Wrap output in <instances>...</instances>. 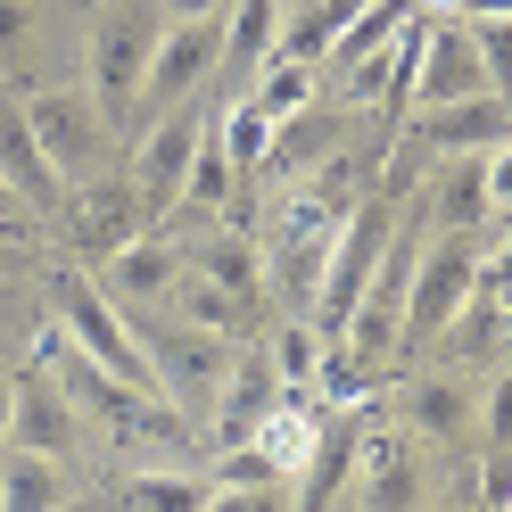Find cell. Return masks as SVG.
I'll return each mask as SVG.
<instances>
[{"label": "cell", "instance_id": "obj_1", "mask_svg": "<svg viewBox=\"0 0 512 512\" xmlns=\"http://www.w3.org/2000/svg\"><path fill=\"white\" fill-rule=\"evenodd\" d=\"M157 34H166L157 0H116V9L91 25V83H83V100L100 108L108 141H133V91H141V75H149Z\"/></svg>", "mask_w": 512, "mask_h": 512}, {"label": "cell", "instance_id": "obj_2", "mask_svg": "<svg viewBox=\"0 0 512 512\" xmlns=\"http://www.w3.org/2000/svg\"><path fill=\"white\" fill-rule=\"evenodd\" d=\"M34 364H50V380H58V389H67L75 405H91L108 430H124V438H182V413H174L166 397L124 389V380H116V372H100V364H91V356H83V347H75L67 331H58V323L42 331Z\"/></svg>", "mask_w": 512, "mask_h": 512}, {"label": "cell", "instance_id": "obj_3", "mask_svg": "<svg viewBox=\"0 0 512 512\" xmlns=\"http://www.w3.org/2000/svg\"><path fill=\"white\" fill-rule=\"evenodd\" d=\"M50 306H58V331H67L100 372H116L124 389L166 397V380H157L149 347H133V331H124V314H116V298L100 290V281H83V273H50ZM166 405H174V397H166Z\"/></svg>", "mask_w": 512, "mask_h": 512}, {"label": "cell", "instance_id": "obj_4", "mask_svg": "<svg viewBox=\"0 0 512 512\" xmlns=\"http://www.w3.org/2000/svg\"><path fill=\"white\" fill-rule=\"evenodd\" d=\"M479 273V232H438L422 256H413V281H405V314H397V347H430L446 331V314L463 306Z\"/></svg>", "mask_w": 512, "mask_h": 512}, {"label": "cell", "instance_id": "obj_5", "mask_svg": "<svg viewBox=\"0 0 512 512\" xmlns=\"http://www.w3.org/2000/svg\"><path fill=\"white\" fill-rule=\"evenodd\" d=\"M207 124H215V116H207L199 100H182V108H166L157 124H141V133H133V174H124V182L141 190L149 223H157V215H174V199H182V174H190V157H199Z\"/></svg>", "mask_w": 512, "mask_h": 512}, {"label": "cell", "instance_id": "obj_6", "mask_svg": "<svg viewBox=\"0 0 512 512\" xmlns=\"http://www.w3.org/2000/svg\"><path fill=\"white\" fill-rule=\"evenodd\" d=\"M58 223H67L75 256H91V265H108L124 240L157 232L149 207H141V190L124 182V174H83V182H67V215H58Z\"/></svg>", "mask_w": 512, "mask_h": 512}, {"label": "cell", "instance_id": "obj_7", "mask_svg": "<svg viewBox=\"0 0 512 512\" xmlns=\"http://www.w3.org/2000/svg\"><path fill=\"white\" fill-rule=\"evenodd\" d=\"M347 496H356L364 512H413L422 504V438H413L405 422H364Z\"/></svg>", "mask_w": 512, "mask_h": 512}, {"label": "cell", "instance_id": "obj_8", "mask_svg": "<svg viewBox=\"0 0 512 512\" xmlns=\"http://www.w3.org/2000/svg\"><path fill=\"white\" fill-rule=\"evenodd\" d=\"M504 298H512V265H504V232H496V248L479 256V273H471V290H463V306L446 314V331H438V347L455 364H504Z\"/></svg>", "mask_w": 512, "mask_h": 512}, {"label": "cell", "instance_id": "obj_9", "mask_svg": "<svg viewBox=\"0 0 512 512\" xmlns=\"http://www.w3.org/2000/svg\"><path fill=\"white\" fill-rule=\"evenodd\" d=\"M25 133L42 141V157H50V174L58 182H83L91 166H100V141H108V124H100V108L83 100V91H25Z\"/></svg>", "mask_w": 512, "mask_h": 512}, {"label": "cell", "instance_id": "obj_10", "mask_svg": "<svg viewBox=\"0 0 512 512\" xmlns=\"http://www.w3.org/2000/svg\"><path fill=\"white\" fill-rule=\"evenodd\" d=\"M9 389H17L9 446H25V455H50V463H75V446H83V413H75V397L50 380V364L9 372Z\"/></svg>", "mask_w": 512, "mask_h": 512}, {"label": "cell", "instance_id": "obj_11", "mask_svg": "<svg viewBox=\"0 0 512 512\" xmlns=\"http://www.w3.org/2000/svg\"><path fill=\"white\" fill-rule=\"evenodd\" d=\"M364 422H372L364 405H356V413H323V422H314V446H306V463H298V496H290V512H331V504L347 496Z\"/></svg>", "mask_w": 512, "mask_h": 512}, {"label": "cell", "instance_id": "obj_12", "mask_svg": "<svg viewBox=\"0 0 512 512\" xmlns=\"http://www.w3.org/2000/svg\"><path fill=\"white\" fill-rule=\"evenodd\" d=\"M405 141H422L430 157L496 149V141H504V91H471V100H446V108H413Z\"/></svg>", "mask_w": 512, "mask_h": 512}, {"label": "cell", "instance_id": "obj_13", "mask_svg": "<svg viewBox=\"0 0 512 512\" xmlns=\"http://www.w3.org/2000/svg\"><path fill=\"white\" fill-rule=\"evenodd\" d=\"M471 91H496L488 67L463 25H430L422 34V58H413V108H446V100H471Z\"/></svg>", "mask_w": 512, "mask_h": 512}, {"label": "cell", "instance_id": "obj_14", "mask_svg": "<svg viewBox=\"0 0 512 512\" xmlns=\"http://www.w3.org/2000/svg\"><path fill=\"white\" fill-rule=\"evenodd\" d=\"M149 364H157V380H166L174 405H215L223 364H232V339H215V331H166Z\"/></svg>", "mask_w": 512, "mask_h": 512}, {"label": "cell", "instance_id": "obj_15", "mask_svg": "<svg viewBox=\"0 0 512 512\" xmlns=\"http://www.w3.org/2000/svg\"><path fill=\"white\" fill-rule=\"evenodd\" d=\"M0 182H9V190H17V199L34 207L42 223L67 215V182L50 174V157H42V141H34V133H25L17 100H0Z\"/></svg>", "mask_w": 512, "mask_h": 512}, {"label": "cell", "instance_id": "obj_16", "mask_svg": "<svg viewBox=\"0 0 512 512\" xmlns=\"http://www.w3.org/2000/svg\"><path fill=\"white\" fill-rule=\"evenodd\" d=\"M281 397V372L265 356V339L256 347H232V364H223V389H215V413H223V446L256 430V413H265Z\"/></svg>", "mask_w": 512, "mask_h": 512}, {"label": "cell", "instance_id": "obj_17", "mask_svg": "<svg viewBox=\"0 0 512 512\" xmlns=\"http://www.w3.org/2000/svg\"><path fill=\"white\" fill-rule=\"evenodd\" d=\"M397 405H405L397 422H405L413 438H438V446L471 438V422H479V397L463 389V380H446V372H430V380H405V397H397Z\"/></svg>", "mask_w": 512, "mask_h": 512}, {"label": "cell", "instance_id": "obj_18", "mask_svg": "<svg viewBox=\"0 0 512 512\" xmlns=\"http://www.w3.org/2000/svg\"><path fill=\"white\" fill-rule=\"evenodd\" d=\"M174 273H182V256L157 240V232H141V240H124L108 256V298L116 306H157V298L174 290Z\"/></svg>", "mask_w": 512, "mask_h": 512}, {"label": "cell", "instance_id": "obj_19", "mask_svg": "<svg viewBox=\"0 0 512 512\" xmlns=\"http://www.w3.org/2000/svg\"><path fill=\"white\" fill-rule=\"evenodd\" d=\"M199 273L215 281V290H232L240 306H256V298H265V248L248 240V223H223V232L199 248Z\"/></svg>", "mask_w": 512, "mask_h": 512}, {"label": "cell", "instance_id": "obj_20", "mask_svg": "<svg viewBox=\"0 0 512 512\" xmlns=\"http://www.w3.org/2000/svg\"><path fill=\"white\" fill-rule=\"evenodd\" d=\"M339 149V116H323V108H298V116H281L273 124V141H265V174H306V166H323V157Z\"/></svg>", "mask_w": 512, "mask_h": 512}, {"label": "cell", "instance_id": "obj_21", "mask_svg": "<svg viewBox=\"0 0 512 512\" xmlns=\"http://www.w3.org/2000/svg\"><path fill=\"white\" fill-rule=\"evenodd\" d=\"M273 34H281V0H232L223 9V75H256L273 58Z\"/></svg>", "mask_w": 512, "mask_h": 512}, {"label": "cell", "instance_id": "obj_22", "mask_svg": "<svg viewBox=\"0 0 512 512\" xmlns=\"http://www.w3.org/2000/svg\"><path fill=\"white\" fill-rule=\"evenodd\" d=\"M422 223H438V232H479V223H488V182H479V149H471V157H446V182H438V199L422 207Z\"/></svg>", "mask_w": 512, "mask_h": 512}, {"label": "cell", "instance_id": "obj_23", "mask_svg": "<svg viewBox=\"0 0 512 512\" xmlns=\"http://www.w3.org/2000/svg\"><path fill=\"white\" fill-rule=\"evenodd\" d=\"M413 9H422V0H364V9L339 25V42H331V67L347 75V67H364L372 50H389V42H397V25H405Z\"/></svg>", "mask_w": 512, "mask_h": 512}, {"label": "cell", "instance_id": "obj_24", "mask_svg": "<svg viewBox=\"0 0 512 512\" xmlns=\"http://www.w3.org/2000/svg\"><path fill=\"white\" fill-rule=\"evenodd\" d=\"M166 298H174V314H182V331H215V339H232L248 314H256V306H240L232 290H215L207 273H174Z\"/></svg>", "mask_w": 512, "mask_h": 512}, {"label": "cell", "instance_id": "obj_25", "mask_svg": "<svg viewBox=\"0 0 512 512\" xmlns=\"http://www.w3.org/2000/svg\"><path fill=\"white\" fill-rule=\"evenodd\" d=\"M67 504V471H58L50 455H9V471H0V512H58Z\"/></svg>", "mask_w": 512, "mask_h": 512}, {"label": "cell", "instance_id": "obj_26", "mask_svg": "<svg viewBox=\"0 0 512 512\" xmlns=\"http://www.w3.org/2000/svg\"><path fill=\"white\" fill-rule=\"evenodd\" d=\"M207 504V479L190 471H133L116 488V512H199Z\"/></svg>", "mask_w": 512, "mask_h": 512}, {"label": "cell", "instance_id": "obj_27", "mask_svg": "<svg viewBox=\"0 0 512 512\" xmlns=\"http://www.w3.org/2000/svg\"><path fill=\"white\" fill-rule=\"evenodd\" d=\"M265 356L281 372V389H314V372H323V331H314L306 314H290V323L265 339Z\"/></svg>", "mask_w": 512, "mask_h": 512}, {"label": "cell", "instance_id": "obj_28", "mask_svg": "<svg viewBox=\"0 0 512 512\" xmlns=\"http://www.w3.org/2000/svg\"><path fill=\"white\" fill-rule=\"evenodd\" d=\"M207 133H215L223 157H232V174H256L265 166V141H273V116L256 100H240V108H223V124H207Z\"/></svg>", "mask_w": 512, "mask_h": 512}, {"label": "cell", "instance_id": "obj_29", "mask_svg": "<svg viewBox=\"0 0 512 512\" xmlns=\"http://www.w3.org/2000/svg\"><path fill=\"white\" fill-rule=\"evenodd\" d=\"M256 108H265L273 124L281 116H298V108H314V67H298V58H273L265 75H256V91H248Z\"/></svg>", "mask_w": 512, "mask_h": 512}, {"label": "cell", "instance_id": "obj_30", "mask_svg": "<svg viewBox=\"0 0 512 512\" xmlns=\"http://www.w3.org/2000/svg\"><path fill=\"white\" fill-rule=\"evenodd\" d=\"M215 488H290V471H281L256 438H232L223 463H215Z\"/></svg>", "mask_w": 512, "mask_h": 512}, {"label": "cell", "instance_id": "obj_31", "mask_svg": "<svg viewBox=\"0 0 512 512\" xmlns=\"http://www.w3.org/2000/svg\"><path fill=\"white\" fill-rule=\"evenodd\" d=\"M199 512H290V488H207Z\"/></svg>", "mask_w": 512, "mask_h": 512}, {"label": "cell", "instance_id": "obj_32", "mask_svg": "<svg viewBox=\"0 0 512 512\" xmlns=\"http://www.w3.org/2000/svg\"><path fill=\"white\" fill-rule=\"evenodd\" d=\"M0 240H17V248H34V240H42V215L25 207L9 182H0Z\"/></svg>", "mask_w": 512, "mask_h": 512}, {"label": "cell", "instance_id": "obj_33", "mask_svg": "<svg viewBox=\"0 0 512 512\" xmlns=\"http://www.w3.org/2000/svg\"><path fill=\"white\" fill-rule=\"evenodd\" d=\"M25 50V0H0V67Z\"/></svg>", "mask_w": 512, "mask_h": 512}, {"label": "cell", "instance_id": "obj_34", "mask_svg": "<svg viewBox=\"0 0 512 512\" xmlns=\"http://www.w3.org/2000/svg\"><path fill=\"white\" fill-rule=\"evenodd\" d=\"M215 9H232V0H157V17H166V25L174 17H215Z\"/></svg>", "mask_w": 512, "mask_h": 512}, {"label": "cell", "instance_id": "obj_35", "mask_svg": "<svg viewBox=\"0 0 512 512\" xmlns=\"http://www.w3.org/2000/svg\"><path fill=\"white\" fill-rule=\"evenodd\" d=\"M25 256H34V248H17V240H0V281H9V273H25Z\"/></svg>", "mask_w": 512, "mask_h": 512}, {"label": "cell", "instance_id": "obj_36", "mask_svg": "<svg viewBox=\"0 0 512 512\" xmlns=\"http://www.w3.org/2000/svg\"><path fill=\"white\" fill-rule=\"evenodd\" d=\"M9 413H17V389H9V372H0V446H9Z\"/></svg>", "mask_w": 512, "mask_h": 512}, {"label": "cell", "instance_id": "obj_37", "mask_svg": "<svg viewBox=\"0 0 512 512\" xmlns=\"http://www.w3.org/2000/svg\"><path fill=\"white\" fill-rule=\"evenodd\" d=\"M471 512H504V496H479V504H471Z\"/></svg>", "mask_w": 512, "mask_h": 512}, {"label": "cell", "instance_id": "obj_38", "mask_svg": "<svg viewBox=\"0 0 512 512\" xmlns=\"http://www.w3.org/2000/svg\"><path fill=\"white\" fill-rule=\"evenodd\" d=\"M58 512H100V504H58Z\"/></svg>", "mask_w": 512, "mask_h": 512}]
</instances>
